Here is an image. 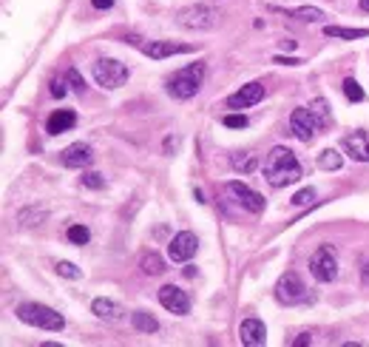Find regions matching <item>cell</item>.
Returning <instances> with one entry per match:
<instances>
[{
    "label": "cell",
    "instance_id": "cell-1",
    "mask_svg": "<svg viewBox=\"0 0 369 347\" xmlns=\"http://www.w3.org/2000/svg\"><path fill=\"white\" fill-rule=\"evenodd\" d=\"M264 180L273 188H284L301 180V163L290 148L276 145L264 160Z\"/></svg>",
    "mask_w": 369,
    "mask_h": 347
},
{
    "label": "cell",
    "instance_id": "cell-2",
    "mask_svg": "<svg viewBox=\"0 0 369 347\" xmlns=\"http://www.w3.org/2000/svg\"><path fill=\"white\" fill-rule=\"evenodd\" d=\"M17 319L37 327V331H49V333H60L66 327V319L60 313L51 311L46 304H37V302H26L17 307Z\"/></svg>",
    "mask_w": 369,
    "mask_h": 347
},
{
    "label": "cell",
    "instance_id": "cell-3",
    "mask_svg": "<svg viewBox=\"0 0 369 347\" xmlns=\"http://www.w3.org/2000/svg\"><path fill=\"white\" fill-rule=\"evenodd\" d=\"M202 80H205V63H190L168 80V94L177 100H190L202 88Z\"/></svg>",
    "mask_w": 369,
    "mask_h": 347
},
{
    "label": "cell",
    "instance_id": "cell-4",
    "mask_svg": "<svg viewBox=\"0 0 369 347\" xmlns=\"http://www.w3.org/2000/svg\"><path fill=\"white\" fill-rule=\"evenodd\" d=\"M91 74H94L97 86H103V88L114 91V88H120V86L128 83V74H131V71H128V66L120 63V60H111V57H100V60L91 66Z\"/></svg>",
    "mask_w": 369,
    "mask_h": 347
},
{
    "label": "cell",
    "instance_id": "cell-5",
    "mask_svg": "<svg viewBox=\"0 0 369 347\" xmlns=\"http://www.w3.org/2000/svg\"><path fill=\"white\" fill-rule=\"evenodd\" d=\"M177 23L182 29H190V32H207L219 23V12L207 6V3H196V6H185L177 12Z\"/></svg>",
    "mask_w": 369,
    "mask_h": 347
},
{
    "label": "cell",
    "instance_id": "cell-6",
    "mask_svg": "<svg viewBox=\"0 0 369 347\" xmlns=\"http://www.w3.org/2000/svg\"><path fill=\"white\" fill-rule=\"evenodd\" d=\"M309 274L318 282H333L338 276V259H335V250L329 245H321L316 254L309 256Z\"/></svg>",
    "mask_w": 369,
    "mask_h": 347
},
{
    "label": "cell",
    "instance_id": "cell-7",
    "mask_svg": "<svg viewBox=\"0 0 369 347\" xmlns=\"http://www.w3.org/2000/svg\"><path fill=\"white\" fill-rule=\"evenodd\" d=\"M276 299L281 304H301L307 299V287H304V282H301V276L296 271H287L276 282Z\"/></svg>",
    "mask_w": 369,
    "mask_h": 347
},
{
    "label": "cell",
    "instance_id": "cell-8",
    "mask_svg": "<svg viewBox=\"0 0 369 347\" xmlns=\"http://www.w3.org/2000/svg\"><path fill=\"white\" fill-rule=\"evenodd\" d=\"M318 128H321V123L313 114V108H296L290 114V131H293L301 143H313Z\"/></svg>",
    "mask_w": 369,
    "mask_h": 347
},
{
    "label": "cell",
    "instance_id": "cell-9",
    "mask_svg": "<svg viewBox=\"0 0 369 347\" xmlns=\"http://www.w3.org/2000/svg\"><path fill=\"white\" fill-rule=\"evenodd\" d=\"M196 248H199L196 234L193 230H179L168 245V256H170V262H188L190 256H196Z\"/></svg>",
    "mask_w": 369,
    "mask_h": 347
},
{
    "label": "cell",
    "instance_id": "cell-10",
    "mask_svg": "<svg viewBox=\"0 0 369 347\" xmlns=\"http://www.w3.org/2000/svg\"><path fill=\"white\" fill-rule=\"evenodd\" d=\"M227 191H230L233 197H236V202H239L244 211H250V214H262V211H264V197L259 194V191L247 188L244 182L233 180V182H227Z\"/></svg>",
    "mask_w": 369,
    "mask_h": 347
},
{
    "label": "cell",
    "instance_id": "cell-11",
    "mask_svg": "<svg viewBox=\"0 0 369 347\" xmlns=\"http://www.w3.org/2000/svg\"><path fill=\"white\" fill-rule=\"evenodd\" d=\"M160 304L165 307V311L177 313V316L190 313V299H188V294L182 291V287H177V285H165V287H160Z\"/></svg>",
    "mask_w": 369,
    "mask_h": 347
},
{
    "label": "cell",
    "instance_id": "cell-12",
    "mask_svg": "<svg viewBox=\"0 0 369 347\" xmlns=\"http://www.w3.org/2000/svg\"><path fill=\"white\" fill-rule=\"evenodd\" d=\"M262 100H264V86L262 83H247L236 94H230V97H227V108L242 111V108H250V106H256Z\"/></svg>",
    "mask_w": 369,
    "mask_h": 347
},
{
    "label": "cell",
    "instance_id": "cell-13",
    "mask_svg": "<svg viewBox=\"0 0 369 347\" xmlns=\"http://www.w3.org/2000/svg\"><path fill=\"white\" fill-rule=\"evenodd\" d=\"M140 51L151 60H165V57H173V54H190L193 46H182V43H170V40H151V43H142Z\"/></svg>",
    "mask_w": 369,
    "mask_h": 347
},
{
    "label": "cell",
    "instance_id": "cell-14",
    "mask_svg": "<svg viewBox=\"0 0 369 347\" xmlns=\"http://www.w3.org/2000/svg\"><path fill=\"white\" fill-rule=\"evenodd\" d=\"M341 148L355 163H369V134L366 131H355V134H349V137H344Z\"/></svg>",
    "mask_w": 369,
    "mask_h": 347
},
{
    "label": "cell",
    "instance_id": "cell-15",
    "mask_svg": "<svg viewBox=\"0 0 369 347\" xmlns=\"http://www.w3.org/2000/svg\"><path fill=\"white\" fill-rule=\"evenodd\" d=\"M94 160V148L88 145V143H71L63 154H60V163L66 165V168H83V165H88Z\"/></svg>",
    "mask_w": 369,
    "mask_h": 347
},
{
    "label": "cell",
    "instance_id": "cell-16",
    "mask_svg": "<svg viewBox=\"0 0 369 347\" xmlns=\"http://www.w3.org/2000/svg\"><path fill=\"white\" fill-rule=\"evenodd\" d=\"M91 313L97 319H105V322H123L125 319V307L120 302H114V299L100 296V299L91 302Z\"/></svg>",
    "mask_w": 369,
    "mask_h": 347
},
{
    "label": "cell",
    "instance_id": "cell-17",
    "mask_svg": "<svg viewBox=\"0 0 369 347\" xmlns=\"http://www.w3.org/2000/svg\"><path fill=\"white\" fill-rule=\"evenodd\" d=\"M239 336H242V344H247V347H262V344L267 342L264 322H259V319H244L242 327H239Z\"/></svg>",
    "mask_w": 369,
    "mask_h": 347
},
{
    "label": "cell",
    "instance_id": "cell-18",
    "mask_svg": "<svg viewBox=\"0 0 369 347\" xmlns=\"http://www.w3.org/2000/svg\"><path fill=\"white\" fill-rule=\"evenodd\" d=\"M77 125V114L71 108H60V111H54L51 117L46 120V131L49 134H66Z\"/></svg>",
    "mask_w": 369,
    "mask_h": 347
},
{
    "label": "cell",
    "instance_id": "cell-19",
    "mask_svg": "<svg viewBox=\"0 0 369 347\" xmlns=\"http://www.w3.org/2000/svg\"><path fill=\"white\" fill-rule=\"evenodd\" d=\"M230 165H233V171H239V174H253L259 168V160H256L253 151H236L230 157Z\"/></svg>",
    "mask_w": 369,
    "mask_h": 347
},
{
    "label": "cell",
    "instance_id": "cell-20",
    "mask_svg": "<svg viewBox=\"0 0 369 347\" xmlns=\"http://www.w3.org/2000/svg\"><path fill=\"white\" fill-rule=\"evenodd\" d=\"M327 37L335 40H358V37H369V29H346V26H324Z\"/></svg>",
    "mask_w": 369,
    "mask_h": 347
},
{
    "label": "cell",
    "instance_id": "cell-21",
    "mask_svg": "<svg viewBox=\"0 0 369 347\" xmlns=\"http://www.w3.org/2000/svg\"><path fill=\"white\" fill-rule=\"evenodd\" d=\"M131 324L137 327L140 333H157V331H160V322L153 319L151 313H145V311H137V313H131Z\"/></svg>",
    "mask_w": 369,
    "mask_h": 347
},
{
    "label": "cell",
    "instance_id": "cell-22",
    "mask_svg": "<svg viewBox=\"0 0 369 347\" xmlns=\"http://www.w3.org/2000/svg\"><path fill=\"white\" fill-rule=\"evenodd\" d=\"M142 271H145L148 276H160V274H165V271H168V267H165V259H162L160 254H153V250H151V254H145V256H142Z\"/></svg>",
    "mask_w": 369,
    "mask_h": 347
},
{
    "label": "cell",
    "instance_id": "cell-23",
    "mask_svg": "<svg viewBox=\"0 0 369 347\" xmlns=\"http://www.w3.org/2000/svg\"><path fill=\"white\" fill-rule=\"evenodd\" d=\"M287 17H298V21H304V23H321L327 14L321 9H316V6H301V9L287 12Z\"/></svg>",
    "mask_w": 369,
    "mask_h": 347
},
{
    "label": "cell",
    "instance_id": "cell-24",
    "mask_svg": "<svg viewBox=\"0 0 369 347\" xmlns=\"http://www.w3.org/2000/svg\"><path fill=\"white\" fill-rule=\"evenodd\" d=\"M341 163H344V157H341L335 148H324V151L318 154V165H321L324 171H338Z\"/></svg>",
    "mask_w": 369,
    "mask_h": 347
},
{
    "label": "cell",
    "instance_id": "cell-25",
    "mask_svg": "<svg viewBox=\"0 0 369 347\" xmlns=\"http://www.w3.org/2000/svg\"><path fill=\"white\" fill-rule=\"evenodd\" d=\"M309 108H313V114L318 117L321 128H327L329 123H333V114H329V106H327V100H324V97H316L313 103H309Z\"/></svg>",
    "mask_w": 369,
    "mask_h": 347
},
{
    "label": "cell",
    "instance_id": "cell-26",
    "mask_svg": "<svg viewBox=\"0 0 369 347\" xmlns=\"http://www.w3.org/2000/svg\"><path fill=\"white\" fill-rule=\"evenodd\" d=\"M344 94H346L349 103H361L364 100V88H361L358 80H353V77H346V80H344Z\"/></svg>",
    "mask_w": 369,
    "mask_h": 347
},
{
    "label": "cell",
    "instance_id": "cell-27",
    "mask_svg": "<svg viewBox=\"0 0 369 347\" xmlns=\"http://www.w3.org/2000/svg\"><path fill=\"white\" fill-rule=\"evenodd\" d=\"M66 237H68V242H71V245H86V242L91 239V230H88L86 225H71Z\"/></svg>",
    "mask_w": 369,
    "mask_h": 347
},
{
    "label": "cell",
    "instance_id": "cell-28",
    "mask_svg": "<svg viewBox=\"0 0 369 347\" xmlns=\"http://www.w3.org/2000/svg\"><path fill=\"white\" fill-rule=\"evenodd\" d=\"M40 219H46V211H34V208H26V211H21L17 214V222L21 225H40Z\"/></svg>",
    "mask_w": 369,
    "mask_h": 347
},
{
    "label": "cell",
    "instance_id": "cell-29",
    "mask_svg": "<svg viewBox=\"0 0 369 347\" xmlns=\"http://www.w3.org/2000/svg\"><path fill=\"white\" fill-rule=\"evenodd\" d=\"M54 267H57V274H60V276H66V279H80V276H83V271H80V267H77V265H71V262H57Z\"/></svg>",
    "mask_w": 369,
    "mask_h": 347
},
{
    "label": "cell",
    "instance_id": "cell-30",
    "mask_svg": "<svg viewBox=\"0 0 369 347\" xmlns=\"http://www.w3.org/2000/svg\"><path fill=\"white\" fill-rule=\"evenodd\" d=\"M313 200H316V191H313V188H301L298 194L293 197V205H296V208H301V205H309Z\"/></svg>",
    "mask_w": 369,
    "mask_h": 347
},
{
    "label": "cell",
    "instance_id": "cell-31",
    "mask_svg": "<svg viewBox=\"0 0 369 347\" xmlns=\"http://www.w3.org/2000/svg\"><path fill=\"white\" fill-rule=\"evenodd\" d=\"M83 185L86 188H103L105 185V180H103V174H94V171H88V174H83Z\"/></svg>",
    "mask_w": 369,
    "mask_h": 347
},
{
    "label": "cell",
    "instance_id": "cell-32",
    "mask_svg": "<svg viewBox=\"0 0 369 347\" xmlns=\"http://www.w3.org/2000/svg\"><path fill=\"white\" fill-rule=\"evenodd\" d=\"M222 123H225L227 128H247V117H244V114H227Z\"/></svg>",
    "mask_w": 369,
    "mask_h": 347
},
{
    "label": "cell",
    "instance_id": "cell-33",
    "mask_svg": "<svg viewBox=\"0 0 369 347\" xmlns=\"http://www.w3.org/2000/svg\"><path fill=\"white\" fill-rule=\"evenodd\" d=\"M66 80H68V83L74 86V91H80V94L86 91V80H83V77H80V74H77L74 69H68V74H66Z\"/></svg>",
    "mask_w": 369,
    "mask_h": 347
},
{
    "label": "cell",
    "instance_id": "cell-34",
    "mask_svg": "<svg viewBox=\"0 0 369 347\" xmlns=\"http://www.w3.org/2000/svg\"><path fill=\"white\" fill-rule=\"evenodd\" d=\"M273 63H281V66H301L298 57H284V54H276V57H273Z\"/></svg>",
    "mask_w": 369,
    "mask_h": 347
},
{
    "label": "cell",
    "instance_id": "cell-35",
    "mask_svg": "<svg viewBox=\"0 0 369 347\" xmlns=\"http://www.w3.org/2000/svg\"><path fill=\"white\" fill-rule=\"evenodd\" d=\"M66 91H68L66 88V80H54L51 83V94H54V97H66Z\"/></svg>",
    "mask_w": 369,
    "mask_h": 347
},
{
    "label": "cell",
    "instance_id": "cell-36",
    "mask_svg": "<svg viewBox=\"0 0 369 347\" xmlns=\"http://www.w3.org/2000/svg\"><path fill=\"white\" fill-rule=\"evenodd\" d=\"M307 344H313V336H309V333H301V336L293 342V347H307Z\"/></svg>",
    "mask_w": 369,
    "mask_h": 347
},
{
    "label": "cell",
    "instance_id": "cell-37",
    "mask_svg": "<svg viewBox=\"0 0 369 347\" xmlns=\"http://www.w3.org/2000/svg\"><path fill=\"white\" fill-rule=\"evenodd\" d=\"M91 6H94V9H111L114 0H91Z\"/></svg>",
    "mask_w": 369,
    "mask_h": 347
},
{
    "label": "cell",
    "instance_id": "cell-38",
    "mask_svg": "<svg viewBox=\"0 0 369 347\" xmlns=\"http://www.w3.org/2000/svg\"><path fill=\"white\" fill-rule=\"evenodd\" d=\"M364 285H369V262L364 265Z\"/></svg>",
    "mask_w": 369,
    "mask_h": 347
},
{
    "label": "cell",
    "instance_id": "cell-39",
    "mask_svg": "<svg viewBox=\"0 0 369 347\" xmlns=\"http://www.w3.org/2000/svg\"><path fill=\"white\" fill-rule=\"evenodd\" d=\"M358 6H361V12H369V0H358Z\"/></svg>",
    "mask_w": 369,
    "mask_h": 347
}]
</instances>
